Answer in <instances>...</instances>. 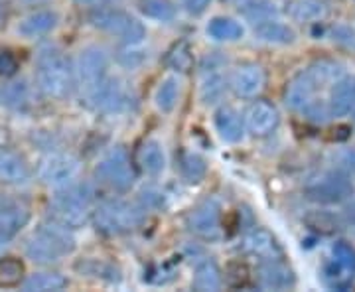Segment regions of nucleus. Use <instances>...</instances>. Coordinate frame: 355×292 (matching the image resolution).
Here are the masks:
<instances>
[{"mask_svg": "<svg viewBox=\"0 0 355 292\" xmlns=\"http://www.w3.org/2000/svg\"><path fill=\"white\" fill-rule=\"evenodd\" d=\"M73 69H76V79L79 87L89 97L107 77L109 53L99 46H89L85 50H81Z\"/></svg>", "mask_w": 355, "mask_h": 292, "instance_id": "1a4fd4ad", "label": "nucleus"}, {"mask_svg": "<svg viewBox=\"0 0 355 292\" xmlns=\"http://www.w3.org/2000/svg\"><path fill=\"white\" fill-rule=\"evenodd\" d=\"M166 64H168V67L176 69V71H190L191 64H193V55H191L188 42L174 44V48L168 51V55H166Z\"/></svg>", "mask_w": 355, "mask_h": 292, "instance_id": "c9c22d12", "label": "nucleus"}, {"mask_svg": "<svg viewBox=\"0 0 355 292\" xmlns=\"http://www.w3.org/2000/svg\"><path fill=\"white\" fill-rule=\"evenodd\" d=\"M355 186L347 174L340 170L324 172L318 178H312L306 184L304 194L308 200L324 205H334V203L347 202L354 196Z\"/></svg>", "mask_w": 355, "mask_h": 292, "instance_id": "39448f33", "label": "nucleus"}, {"mask_svg": "<svg viewBox=\"0 0 355 292\" xmlns=\"http://www.w3.org/2000/svg\"><path fill=\"white\" fill-rule=\"evenodd\" d=\"M280 123L279 109L268 101H254L245 113V127L254 137H268Z\"/></svg>", "mask_w": 355, "mask_h": 292, "instance_id": "4468645a", "label": "nucleus"}, {"mask_svg": "<svg viewBox=\"0 0 355 292\" xmlns=\"http://www.w3.org/2000/svg\"><path fill=\"white\" fill-rule=\"evenodd\" d=\"M209 2L211 0H184V6H186V10L193 16H198V14L205 12V8L209 6Z\"/></svg>", "mask_w": 355, "mask_h": 292, "instance_id": "c03bdc74", "label": "nucleus"}, {"mask_svg": "<svg viewBox=\"0 0 355 292\" xmlns=\"http://www.w3.org/2000/svg\"><path fill=\"white\" fill-rule=\"evenodd\" d=\"M349 114H352V117L355 119V103H354V109H352V113H349Z\"/></svg>", "mask_w": 355, "mask_h": 292, "instance_id": "09e8293b", "label": "nucleus"}, {"mask_svg": "<svg viewBox=\"0 0 355 292\" xmlns=\"http://www.w3.org/2000/svg\"><path fill=\"white\" fill-rule=\"evenodd\" d=\"M265 69L257 64L239 65V67L233 71L231 79H229V85H231L233 93H235L237 97H243V99L257 97L261 91L265 89Z\"/></svg>", "mask_w": 355, "mask_h": 292, "instance_id": "ddd939ff", "label": "nucleus"}, {"mask_svg": "<svg viewBox=\"0 0 355 292\" xmlns=\"http://www.w3.org/2000/svg\"><path fill=\"white\" fill-rule=\"evenodd\" d=\"M30 219V207L22 200L0 194V245L12 239Z\"/></svg>", "mask_w": 355, "mask_h": 292, "instance_id": "9b49d317", "label": "nucleus"}, {"mask_svg": "<svg viewBox=\"0 0 355 292\" xmlns=\"http://www.w3.org/2000/svg\"><path fill=\"white\" fill-rule=\"evenodd\" d=\"M144 209L137 203L125 202V200H105L93 207V221L95 227L105 235H121L139 227L142 221Z\"/></svg>", "mask_w": 355, "mask_h": 292, "instance_id": "20e7f679", "label": "nucleus"}, {"mask_svg": "<svg viewBox=\"0 0 355 292\" xmlns=\"http://www.w3.org/2000/svg\"><path fill=\"white\" fill-rule=\"evenodd\" d=\"M306 74L316 83L318 89H322V87H328V85H334L336 81H340L345 76V69H343V65L340 62L320 60V62H314L312 65H308Z\"/></svg>", "mask_w": 355, "mask_h": 292, "instance_id": "393cba45", "label": "nucleus"}, {"mask_svg": "<svg viewBox=\"0 0 355 292\" xmlns=\"http://www.w3.org/2000/svg\"><path fill=\"white\" fill-rule=\"evenodd\" d=\"M97 178L103 184L111 186L113 190L127 191L135 184V168L130 164L125 146H114L109 153L103 156V160L95 168Z\"/></svg>", "mask_w": 355, "mask_h": 292, "instance_id": "0eeeda50", "label": "nucleus"}, {"mask_svg": "<svg viewBox=\"0 0 355 292\" xmlns=\"http://www.w3.org/2000/svg\"><path fill=\"white\" fill-rule=\"evenodd\" d=\"M331 40H334V42H338V44L343 46V48L355 50V30L352 28V26H345V24L336 26V28L331 30Z\"/></svg>", "mask_w": 355, "mask_h": 292, "instance_id": "79ce46f5", "label": "nucleus"}, {"mask_svg": "<svg viewBox=\"0 0 355 292\" xmlns=\"http://www.w3.org/2000/svg\"><path fill=\"white\" fill-rule=\"evenodd\" d=\"M76 69L64 51L53 46L42 48L36 58V83L48 99H64L73 87Z\"/></svg>", "mask_w": 355, "mask_h": 292, "instance_id": "f257e3e1", "label": "nucleus"}, {"mask_svg": "<svg viewBox=\"0 0 355 292\" xmlns=\"http://www.w3.org/2000/svg\"><path fill=\"white\" fill-rule=\"evenodd\" d=\"M207 34L219 42H237L243 38V28L231 18H214L207 24Z\"/></svg>", "mask_w": 355, "mask_h": 292, "instance_id": "473e14b6", "label": "nucleus"}, {"mask_svg": "<svg viewBox=\"0 0 355 292\" xmlns=\"http://www.w3.org/2000/svg\"><path fill=\"white\" fill-rule=\"evenodd\" d=\"M89 20L95 28L109 32L113 36H119L128 46H137L146 38V30H144L142 22L123 10H97L91 14Z\"/></svg>", "mask_w": 355, "mask_h": 292, "instance_id": "423d86ee", "label": "nucleus"}, {"mask_svg": "<svg viewBox=\"0 0 355 292\" xmlns=\"http://www.w3.org/2000/svg\"><path fill=\"white\" fill-rule=\"evenodd\" d=\"M26 267L18 257H2L0 259V289H12L24 282Z\"/></svg>", "mask_w": 355, "mask_h": 292, "instance_id": "7c9ffc66", "label": "nucleus"}, {"mask_svg": "<svg viewBox=\"0 0 355 292\" xmlns=\"http://www.w3.org/2000/svg\"><path fill=\"white\" fill-rule=\"evenodd\" d=\"M331 259L355 273V247L347 241H336L331 247Z\"/></svg>", "mask_w": 355, "mask_h": 292, "instance_id": "58836bf2", "label": "nucleus"}, {"mask_svg": "<svg viewBox=\"0 0 355 292\" xmlns=\"http://www.w3.org/2000/svg\"><path fill=\"white\" fill-rule=\"evenodd\" d=\"M0 99L2 103L8 107V109H14V111H24L30 107L32 103V89L28 85V81L24 79H16V81H10L6 83L2 91H0Z\"/></svg>", "mask_w": 355, "mask_h": 292, "instance_id": "bb28decb", "label": "nucleus"}, {"mask_svg": "<svg viewBox=\"0 0 355 292\" xmlns=\"http://www.w3.org/2000/svg\"><path fill=\"white\" fill-rule=\"evenodd\" d=\"M239 12L253 24L277 18L279 8L272 0H239Z\"/></svg>", "mask_w": 355, "mask_h": 292, "instance_id": "c85d7f7f", "label": "nucleus"}, {"mask_svg": "<svg viewBox=\"0 0 355 292\" xmlns=\"http://www.w3.org/2000/svg\"><path fill=\"white\" fill-rule=\"evenodd\" d=\"M286 12L298 24H312L324 20L330 8L324 0H291Z\"/></svg>", "mask_w": 355, "mask_h": 292, "instance_id": "5701e85b", "label": "nucleus"}, {"mask_svg": "<svg viewBox=\"0 0 355 292\" xmlns=\"http://www.w3.org/2000/svg\"><path fill=\"white\" fill-rule=\"evenodd\" d=\"M306 223L316 231L322 233H331V231H338L340 229V219L336 216H331L328 212H312L310 216L306 217Z\"/></svg>", "mask_w": 355, "mask_h": 292, "instance_id": "4c0bfd02", "label": "nucleus"}, {"mask_svg": "<svg viewBox=\"0 0 355 292\" xmlns=\"http://www.w3.org/2000/svg\"><path fill=\"white\" fill-rule=\"evenodd\" d=\"M190 231L205 241H216L221 237V207L216 200L202 202L188 217Z\"/></svg>", "mask_w": 355, "mask_h": 292, "instance_id": "9d476101", "label": "nucleus"}, {"mask_svg": "<svg viewBox=\"0 0 355 292\" xmlns=\"http://www.w3.org/2000/svg\"><path fill=\"white\" fill-rule=\"evenodd\" d=\"M18 58L10 50H0V77H12L18 71Z\"/></svg>", "mask_w": 355, "mask_h": 292, "instance_id": "37998d69", "label": "nucleus"}, {"mask_svg": "<svg viewBox=\"0 0 355 292\" xmlns=\"http://www.w3.org/2000/svg\"><path fill=\"white\" fill-rule=\"evenodd\" d=\"M67 286V279L60 273H36L22 282V289L28 292H58Z\"/></svg>", "mask_w": 355, "mask_h": 292, "instance_id": "c756f323", "label": "nucleus"}, {"mask_svg": "<svg viewBox=\"0 0 355 292\" xmlns=\"http://www.w3.org/2000/svg\"><path fill=\"white\" fill-rule=\"evenodd\" d=\"M139 164L140 168L150 174V176H156L160 174L166 168V154L162 144L158 140H146L142 146L139 148Z\"/></svg>", "mask_w": 355, "mask_h": 292, "instance_id": "a878e982", "label": "nucleus"}, {"mask_svg": "<svg viewBox=\"0 0 355 292\" xmlns=\"http://www.w3.org/2000/svg\"><path fill=\"white\" fill-rule=\"evenodd\" d=\"M180 168H182V176L188 180L190 184H198L205 178L207 174V162L205 158L196 153H186L182 156V162H180Z\"/></svg>", "mask_w": 355, "mask_h": 292, "instance_id": "72a5a7b5", "label": "nucleus"}, {"mask_svg": "<svg viewBox=\"0 0 355 292\" xmlns=\"http://www.w3.org/2000/svg\"><path fill=\"white\" fill-rule=\"evenodd\" d=\"M89 101H93L95 109L101 113H123L128 107V93L119 79L105 77L101 85L89 95Z\"/></svg>", "mask_w": 355, "mask_h": 292, "instance_id": "f8f14e48", "label": "nucleus"}, {"mask_svg": "<svg viewBox=\"0 0 355 292\" xmlns=\"http://www.w3.org/2000/svg\"><path fill=\"white\" fill-rule=\"evenodd\" d=\"M140 10L148 18L160 20V22H170L176 16V6L172 0H142Z\"/></svg>", "mask_w": 355, "mask_h": 292, "instance_id": "f704fd0d", "label": "nucleus"}, {"mask_svg": "<svg viewBox=\"0 0 355 292\" xmlns=\"http://www.w3.org/2000/svg\"><path fill=\"white\" fill-rule=\"evenodd\" d=\"M221 284H223V277H221V270L216 265V261L205 259V261L196 265L193 279H191L193 291L216 292L221 289Z\"/></svg>", "mask_w": 355, "mask_h": 292, "instance_id": "b1692460", "label": "nucleus"}, {"mask_svg": "<svg viewBox=\"0 0 355 292\" xmlns=\"http://www.w3.org/2000/svg\"><path fill=\"white\" fill-rule=\"evenodd\" d=\"M316 83L310 79V76L306 74L304 69L302 74L294 76L288 81V85L284 89V103H286V107L292 109V111L302 113L306 107L316 99Z\"/></svg>", "mask_w": 355, "mask_h": 292, "instance_id": "f3484780", "label": "nucleus"}, {"mask_svg": "<svg viewBox=\"0 0 355 292\" xmlns=\"http://www.w3.org/2000/svg\"><path fill=\"white\" fill-rule=\"evenodd\" d=\"M254 36L265 44H275V46H288L296 42V32L277 18L254 24Z\"/></svg>", "mask_w": 355, "mask_h": 292, "instance_id": "4be33fe9", "label": "nucleus"}, {"mask_svg": "<svg viewBox=\"0 0 355 292\" xmlns=\"http://www.w3.org/2000/svg\"><path fill=\"white\" fill-rule=\"evenodd\" d=\"M334 166L343 174H355V148H342L334 154Z\"/></svg>", "mask_w": 355, "mask_h": 292, "instance_id": "a19ab883", "label": "nucleus"}, {"mask_svg": "<svg viewBox=\"0 0 355 292\" xmlns=\"http://www.w3.org/2000/svg\"><path fill=\"white\" fill-rule=\"evenodd\" d=\"M243 249L245 253L251 257H257L261 261H268V259H284V251L277 241V237L263 227H254L249 231L243 239Z\"/></svg>", "mask_w": 355, "mask_h": 292, "instance_id": "2eb2a0df", "label": "nucleus"}, {"mask_svg": "<svg viewBox=\"0 0 355 292\" xmlns=\"http://www.w3.org/2000/svg\"><path fill=\"white\" fill-rule=\"evenodd\" d=\"M58 26V14L53 10H34L22 18L18 24V34L24 38H40L50 34L51 30Z\"/></svg>", "mask_w": 355, "mask_h": 292, "instance_id": "aec40b11", "label": "nucleus"}, {"mask_svg": "<svg viewBox=\"0 0 355 292\" xmlns=\"http://www.w3.org/2000/svg\"><path fill=\"white\" fill-rule=\"evenodd\" d=\"M81 170L79 158L69 153L46 154L38 164V178L50 188H65L73 184Z\"/></svg>", "mask_w": 355, "mask_h": 292, "instance_id": "6e6552de", "label": "nucleus"}, {"mask_svg": "<svg viewBox=\"0 0 355 292\" xmlns=\"http://www.w3.org/2000/svg\"><path fill=\"white\" fill-rule=\"evenodd\" d=\"M216 128L225 142H239L245 135V119L233 107H219L216 113Z\"/></svg>", "mask_w": 355, "mask_h": 292, "instance_id": "a211bd4d", "label": "nucleus"}, {"mask_svg": "<svg viewBox=\"0 0 355 292\" xmlns=\"http://www.w3.org/2000/svg\"><path fill=\"white\" fill-rule=\"evenodd\" d=\"M227 77L223 76L221 71L211 69V71H205V76L202 79V87H200V95H202V101L205 105H216L219 103L225 93H227Z\"/></svg>", "mask_w": 355, "mask_h": 292, "instance_id": "cd10ccee", "label": "nucleus"}, {"mask_svg": "<svg viewBox=\"0 0 355 292\" xmlns=\"http://www.w3.org/2000/svg\"><path fill=\"white\" fill-rule=\"evenodd\" d=\"M93 217V190L87 184H69L51 198L50 219L67 229L87 225Z\"/></svg>", "mask_w": 355, "mask_h": 292, "instance_id": "f03ea898", "label": "nucleus"}, {"mask_svg": "<svg viewBox=\"0 0 355 292\" xmlns=\"http://www.w3.org/2000/svg\"><path fill=\"white\" fill-rule=\"evenodd\" d=\"M345 217H347V221H349V223H354L355 225V203L345 209Z\"/></svg>", "mask_w": 355, "mask_h": 292, "instance_id": "49530a36", "label": "nucleus"}, {"mask_svg": "<svg viewBox=\"0 0 355 292\" xmlns=\"http://www.w3.org/2000/svg\"><path fill=\"white\" fill-rule=\"evenodd\" d=\"M178 99H180V81L176 77H168L160 83V87L156 89V95H154V103L158 107V111L162 113H172L174 107L178 105Z\"/></svg>", "mask_w": 355, "mask_h": 292, "instance_id": "2f4dec72", "label": "nucleus"}, {"mask_svg": "<svg viewBox=\"0 0 355 292\" xmlns=\"http://www.w3.org/2000/svg\"><path fill=\"white\" fill-rule=\"evenodd\" d=\"M225 282L231 289H247L251 284V268L241 261H235L225 268Z\"/></svg>", "mask_w": 355, "mask_h": 292, "instance_id": "e433bc0d", "label": "nucleus"}, {"mask_svg": "<svg viewBox=\"0 0 355 292\" xmlns=\"http://www.w3.org/2000/svg\"><path fill=\"white\" fill-rule=\"evenodd\" d=\"M79 6H87V8H99L107 0H76Z\"/></svg>", "mask_w": 355, "mask_h": 292, "instance_id": "a18cd8bd", "label": "nucleus"}, {"mask_svg": "<svg viewBox=\"0 0 355 292\" xmlns=\"http://www.w3.org/2000/svg\"><path fill=\"white\" fill-rule=\"evenodd\" d=\"M259 282L268 291H284L294 286L296 277L282 259H268L259 265Z\"/></svg>", "mask_w": 355, "mask_h": 292, "instance_id": "dca6fc26", "label": "nucleus"}, {"mask_svg": "<svg viewBox=\"0 0 355 292\" xmlns=\"http://www.w3.org/2000/svg\"><path fill=\"white\" fill-rule=\"evenodd\" d=\"M76 249V239L71 229L64 227L55 221L40 225L28 239H26V257L38 265H51L58 263L62 257L69 255Z\"/></svg>", "mask_w": 355, "mask_h": 292, "instance_id": "7ed1b4c3", "label": "nucleus"}, {"mask_svg": "<svg viewBox=\"0 0 355 292\" xmlns=\"http://www.w3.org/2000/svg\"><path fill=\"white\" fill-rule=\"evenodd\" d=\"M30 180V168L20 154L2 148L0 151V182L2 184H26Z\"/></svg>", "mask_w": 355, "mask_h": 292, "instance_id": "6ab92c4d", "label": "nucleus"}, {"mask_svg": "<svg viewBox=\"0 0 355 292\" xmlns=\"http://www.w3.org/2000/svg\"><path fill=\"white\" fill-rule=\"evenodd\" d=\"M302 113H304L310 121H314V123H326V121H330L331 119L330 103L322 101V99H314V101L306 107Z\"/></svg>", "mask_w": 355, "mask_h": 292, "instance_id": "ea45409f", "label": "nucleus"}, {"mask_svg": "<svg viewBox=\"0 0 355 292\" xmlns=\"http://www.w3.org/2000/svg\"><path fill=\"white\" fill-rule=\"evenodd\" d=\"M331 117H345L352 113L355 103V77L343 76L334 83L330 93Z\"/></svg>", "mask_w": 355, "mask_h": 292, "instance_id": "412c9836", "label": "nucleus"}, {"mask_svg": "<svg viewBox=\"0 0 355 292\" xmlns=\"http://www.w3.org/2000/svg\"><path fill=\"white\" fill-rule=\"evenodd\" d=\"M4 16H6V6H4V4L0 2V22L4 20Z\"/></svg>", "mask_w": 355, "mask_h": 292, "instance_id": "de8ad7c7", "label": "nucleus"}]
</instances>
